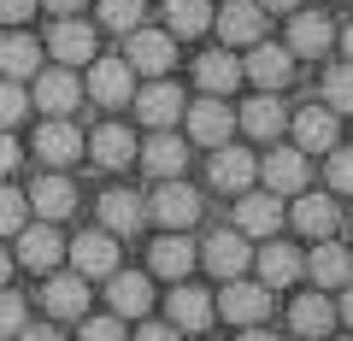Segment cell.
<instances>
[{
	"mask_svg": "<svg viewBox=\"0 0 353 341\" xmlns=\"http://www.w3.org/2000/svg\"><path fill=\"white\" fill-rule=\"evenodd\" d=\"M130 48H124V65H130V71H141V76H165V71H171V65H176V36H171V30H130Z\"/></svg>",
	"mask_w": 353,
	"mask_h": 341,
	"instance_id": "1",
	"label": "cell"
},
{
	"mask_svg": "<svg viewBox=\"0 0 353 341\" xmlns=\"http://www.w3.org/2000/svg\"><path fill=\"white\" fill-rule=\"evenodd\" d=\"M212 312H224L230 324H265V318H271V289H265V282H241V277H230L224 282V294H218L212 300Z\"/></svg>",
	"mask_w": 353,
	"mask_h": 341,
	"instance_id": "2",
	"label": "cell"
},
{
	"mask_svg": "<svg viewBox=\"0 0 353 341\" xmlns=\"http://www.w3.org/2000/svg\"><path fill=\"white\" fill-rule=\"evenodd\" d=\"M253 177H265L271 194H301L306 183H312V165H306L301 147H271L259 165H253Z\"/></svg>",
	"mask_w": 353,
	"mask_h": 341,
	"instance_id": "3",
	"label": "cell"
},
{
	"mask_svg": "<svg viewBox=\"0 0 353 341\" xmlns=\"http://www.w3.org/2000/svg\"><path fill=\"white\" fill-rule=\"evenodd\" d=\"M148 212L159 218L165 229H189L194 218H201V194H194V189H189L183 177H159V189H153Z\"/></svg>",
	"mask_w": 353,
	"mask_h": 341,
	"instance_id": "4",
	"label": "cell"
},
{
	"mask_svg": "<svg viewBox=\"0 0 353 341\" xmlns=\"http://www.w3.org/2000/svg\"><path fill=\"white\" fill-rule=\"evenodd\" d=\"M241 76H253V83H259L265 94H277L283 83L294 76V53H289V48H277V41H265V36H259V41H253V53L241 59Z\"/></svg>",
	"mask_w": 353,
	"mask_h": 341,
	"instance_id": "5",
	"label": "cell"
},
{
	"mask_svg": "<svg viewBox=\"0 0 353 341\" xmlns=\"http://www.w3.org/2000/svg\"><path fill=\"white\" fill-rule=\"evenodd\" d=\"M336 118L341 112H330V106H306V112H294L289 118V130H294V147H301V153H330V147H336V141H341V124H336Z\"/></svg>",
	"mask_w": 353,
	"mask_h": 341,
	"instance_id": "6",
	"label": "cell"
},
{
	"mask_svg": "<svg viewBox=\"0 0 353 341\" xmlns=\"http://www.w3.org/2000/svg\"><path fill=\"white\" fill-rule=\"evenodd\" d=\"M218 36H224V48H253V41L265 36V6L259 0H224V12L212 18Z\"/></svg>",
	"mask_w": 353,
	"mask_h": 341,
	"instance_id": "7",
	"label": "cell"
},
{
	"mask_svg": "<svg viewBox=\"0 0 353 341\" xmlns=\"http://www.w3.org/2000/svg\"><path fill=\"white\" fill-rule=\"evenodd\" d=\"M65 253H71L77 277H112V271H118V236H106V229H88V236H77Z\"/></svg>",
	"mask_w": 353,
	"mask_h": 341,
	"instance_id": "8",
	"label": "cell"
},
{
	"mask_svg": "<svg viewBox=\"0 0 353 341\" xmlns=\"http://www.w3.org/2000/svg\"><path fill=\"white\" fill-rule=\"evenodd\" d=\"M194 259H206V271H212V277H241V271L253 265V247H248V236H241V229H218L212 241H206V253H194Z\"/></svg>",
	"mask_w": 353,
	"mask_h": 341,
	"instance_id": "9",
	"label": "cell"
},
{
	"mask_svg": "<svg viewBox=\"0 0 353 341\" xmlns=\"http://www.w3.org/2000/svg\"><path fill=\"white\" fill-rule=\"evenodd\" d=\"M130 101H136V118H141V124H153V130H171L176 118H183V89L165 83V76H153L148 89L130 94Z\"/></svg>",
	"mask_w": 353,
	"mask_h": 341,
	"instance_id": "10",
	"label": "cell"
},
{
	"mask_svg": "<svg viewBox=\"0 0 353 341\" xmlns=\"http://www.w3.org/2000/svg\"><path fill=\"white\" fill-rule=\"evenodd\" d=\"M283 48H289L294 59H318V53L336 48V24H330L324 12H301V6H294V24H289V41H283Z\"/></svg>",
	"mask_w": 353,
	"mask_h": 341,
	"instance_id": "11",
	"label": "cell"
},
{
	"mask_svg": "<svg viewBox=\"0 0 353 341\" xmlns=\"http://www.w3.org/2000/svg\"><path fill=\"white\" fill-rule=\"evenodd\" d=\"M230 130H236V112L224 106V94H206V101L189 106V141L218 147V141H230Z\"/></svg>",
	"mask_w": 353,
	"mask_h": 341,
	"instance_id": "12",
	"label": "cell"
},
{
	"mask_svg": "<svg viewBox=\"0 0 353 341\" xmlns=\"http://www.w3.org/2000/svg\"><path fill=\"white\" fill-rule=\"evenodd\" d=\"M18 259L30 271H53L65 259V236L53 224H18Z\"/></svg>",
	"mask_w": 353,
	"mask_h": 341,
	"instance_id": "13",
	"label": "cell"
},
{
	"mask_svg": "<svg viewBox=\"0 0 353 341\" xmlns=\"http://www.w3.org/2000/svg\"><path fill=\"white\" fill-rule=\"evenodd\" d=\"M88 94L101 106H124L130 94H136V71H130L124 59H94L88 65Z\"/></svg>",
	"mask_w": 353,
	"mask_h": 341,
	"instance_id": "14",
	"label": "cell"
},
{
	"mask_svg": "<svg viewBox=\"0 0 353 341\" xmlns=\"http://www.w3.org/2000/svg\"><path fill=\"white\" fill-rule=\"evenodd\" d=\"M301 271L318 282V289H347L353 259H347V247H341V241H330V236H324V241H318V247L301 259Z\"/></svg>",
	"mask_w": 353,
	"mask_h": 341,
	"instance_id": "15",
	"label": "cell"
},
{
	"mask_svg": "<svg viewBox=\"0 0 353 341\" xmlns=\"http://www.w3.org/2000/svg\"><path fill=\"white\" fill-rule=\"evenodd\" d=\"M236 229H241V236H277V229H283V200H277V194H248V189H241V200H236Z\"/></svg>",
	"mask_w": 353,
	"mask_h": 341,
	"instance_id": "16",
	"label": "cell"
},
{
	"mask_svg": "<svg viewBox=\"0 0 353 341\" xmlns=\"http://www.w3.org/2000/svg\"><path fill=\"white\" fill-rule=\"evenodd\" d=\"M212 294L206 289H189V282H176L171 289V329H183V335H201V329H212Z\"/></svg>",
	"mask_w": 353,
	"mask_h": 341,
	"instance_id": "17",
	"label": "cell"
},
{
	"mask_svg": "<svg viewBox=\"0 0 353 341\" xmlns=\"http://www.w3.org/2000/svg\"><path fill=\"white\" fill-rule=\"evenodd\" d=\"M36 159H48L53 171L71 165V159H83V130L65 124V118H48V124L36 130Z\"/></svg>",
	"mask_w": 353,
	"mask_h": 341,
	"instance_id": "18",
	"label": "cell"
},
{
	"mask_svg": "<svg viewBox=\"0 0 353 341\" xmlns=\"http://www.w3.org/2000/svg\"><path fill=\"white\" fill-rule=\"evenodd\" d=\"M101 224H106V236H136L148 224V200L130 194V189H106L101 194Z\"/></svg>",
	"mask_w": 353,
	"mask_h": 341,
	"instance_id": "19",
	"label": "cell"
},
{
	"mask_svg": "<svg viewBox=\"0 0 353 341\" xmlns=\"http://www.w3.org/2000/svg\"><path fill=\"white\" fill-rule=\"evenodd\" d=\"M294 229H301L306 241H324V236H336V229H341L336 194H306V189H301V200H294Z\"/></svg>",
	"mask_w": 353,
	"mask_h": 341,
	"instance_id": "20",
	"label": "cell"
},
{
	"mask_svg": "<svg viewBox=\"0 0 353 341\" xmlns=\"http://www.w3.org/2000/svg\"><path fill=\"white\" fill-rule=\"evenodd\" d=\"M336 306L324 300V294H301V300L289 306V329L294 335H306V341H324V335H336Z\"/></svg>",
	"mask_w": 353,
	"mask_h": 341,
	"instance_id": "21",
	"label": "cell"
},
{
	"mask_svg": "<svg viewBox=\"0 0 353 341\" xmlns=\"http://www.w3.org/2000/svg\"><path fill=\"white\" fill-rule=\"evenodd\" d=\"M77 101H83V83L71 71H36V106L48 118H65Z\"/></svg>",
	"mask_w": 353,
	"mask_h": 341,
	"instance_id": "22",
	"label": "cell"
},
{
	"mask_svg": "<svg viewBox=\"0 0 353 341\" xmlns=\"http://www.w3.org/2000/svg\"><path fill=\"white\" fill-rule=\"evenodd\" d=\"M253 153L248 147H230V141H218V153H212V183L224 194H241V189H253Z\"/></svg>",
	"mask_w": 353,
	"mask_h": 341,
	"instance_id": "23",
	"label": "cell"
},
{
	"mask_svg": "<svg viewBox=\"0 0 353 341\" xmlns=\"http://www.w3.org/2000/svg\"><path fill=\"white\" fill-rule=\"evenodd\" d=\"M112 318H148L153 306V282L141 277V271H112Z\"/></svg>",
	"mask_w": 353,
	"mask_h": 341,
	"instance_id": "24",
	"label": "cell"
},
{
	"mask_svg": "<svg viewBox=\"0 0 353 341\" xmlns=\"http://www.w3.org/2000/svg\"><path fill=\"white\" fill-rule=\"evenodd\" d=\"M194 271V247L183 241V229H165L159 241H153V277H165V282H183Z\"/></svg>",
	"mask_w": 353,
	"mask_h": 341,
	"instance_id": "25",
	"label": "cell"
},
{
	"mask_svg": "<svg viewBox=\"0 0 353 341\" xmlns=\"http://www.w3.org/2000/svg\"><path fill=\"white\" fill-rule=\"evenodd\" d=\"M48 48H53V59H59V65H83V59H94V30L77 24V12H71V18H59V24H53Z\"/></svg>",
	"mask_w": 353,
	"mask_h": 341,
	"instance_id": "26",
	"label": "cell"
},
{
	"mask_svg": "<svg viewBox=\"0 0 353 341\" xmlns=\"http://www.w3.org/2000/svg\"><path fill=\"white\" fill-rule=\"evenodd\" d=\"M88 153H94V165H106V171H124V165L136 159V136H130L124 124H101L88 136Z\"/></svg>",
	"mask_w": 353,
	"mask_h": 341,
	"instance_id": "27",
	"label": "cell"
},
{
	"mask_svg": "<svg viewBox=\"0 0 353 341\" xmlns=\"http://www.w3.org/2000/svg\"><path fill=\"white\" fill-rule=\"evenodd\" d=\"M194 76H201V89L206 94H230L241 83V59L230 48H212V53H201V59H194Z\"/></svg>",
	"mask_w": 353,
	"mask_h": 341,
	"instance_id": "28",
	"label": "cell"
},
{
	"mask_svg": "<svg viewBox=\"0 0 353 341\" xmlns=\"http://www.w3.org/2000/svg\"><path fill=\"white\" fill-rule=\"evenodd\" d=\"M41 300H48L53 318H83L88 312V277H48V289H41Z\"/></svg>",
	"mask_w": 353,
	"mask_h": 341,
	"instance_id": "29",
	"label": "cell"
},
{
	"mask_svg": "<svg viewBox=\"0 0 353 341\" xmlns=\"http://www.w3.org/2000/svg\"><path fill=\"white\" fill-rule=\"evenodd\" d=\"M259 277H265V289H289V282L301 277V253H294L289 241H271V236H265V247H259Z\"/></svg>",
	"mask_w": 353,
	"mask_h": 341,
	"instance_id": "30",
	"label": "cell"
},
{
	"mask_svg": "<svg viewBox=\"0 0 353 341\" xmlns=\"http://www.w3.org/2000/svg\"><path fill=\"white\" fill-rule=\"evenodd\" d=\"M141 165H148L153 177H183V165H189V147H183L171 130H153V141L141 147Z\"/></svg>",
	"mask_w": 353,
	"mask_h": 341,
	"instance_id": "31",
	"label": "cell"
},
{
	"mask_svg": "<svg viewBox=\"0 0 353 341\" xmlns=\"http://www.w3.org/2000/svg\"><path fill=\"white\" fill-rule=\"evenodd\" d=\"M241 130H248L253 141H277L283 130H289V112H283V101L259 94V101H248V112H241Z\"/></svg>",
	"mask_w": 353,
	"mask_h": 341,
	"instance_id": "32",
	"label": "cell"
},
{
	"mask_svg": "<svg viewBox=\"0 0 353 341\" xmlns=\"http://www.w3.org/2000/svg\"><path fill=\"white\" fill-rule=\"evenodd\" d=\"M24 200H30V206H36V212H41V218L53 224V218H65V212L77 206V189H71V183L59 177V171H53V177H41L36 189H24Z\"/></svg>",
	"mask_w": 353,
	"mask_h": 341,
	"instance_id": "33",
	"label": "cell"
},
{
	"mask_svg": "<svg viewBox=\"0 0 353 341\" xmlns=\"http://www.w3.org/2000/svg\"><path fill=\"white\" fill-rule=\"evenodd\" d=\"M36 59H41V48H36V36H24V30H12V36H0V76H36Z\"/></svg>",
	"mask_w": 353,
	"mask_h": 341,
	"instance_id": "34",
	"label": "cell"
},
{
	"mask_svg": "<svg viewBox=\"0 0 353 341\" xmlns=\"http://www.w3.org/2000/svg\"><path fill=\"white\" fill-rule=\"evenodd\" d=\"M165 30L171 36H201V30H212V0H165Z\"/></svg>",
	"mask_w": 353,
	"mask_h": 341,
	"instance_id": "35",
	"label": "cell"
},
{
	"mask_svg": "<svg viewBox=\"0 0 353 341\" xmlns=\"http://www.w3.org/2000/svg\"><path fill=\"white\" fill-rule=\"evenodd\" d=\"M141 12H148V0H101V24L118 30V36H130L141 24Z\"/></svg>",
	"mask_w": 353,
	"mask_h": 341,
	"instance_id": "36",
	"label": "cell"
},
{
	"mask_svg": "<svg viewBox=\"0 0 353 341\" xmlns=\"http://www.w3.org/2000/svg\"><path fill=\"white\" fill-rule=\"evenodd\" d=\"M324 106H330V112H347V106H353V76H347V59H336V65L324 71Z\"/></svg>",
	"mask_w": 353,
	"mask_h": 341,
	"instance_id": "37",
	"label": "cell"
},
{
	"mask_svg": "<svg viewBox=\"0 0 353 341\" xmlns=\"http://www.w3.org/2000/svg\"><path fill=\"white\" fill-rule=\"evenodd\" d=\"M24 112H30V94H24V83H18V76H0V130H12Z\"/></svg>",
	"mask_w": 353,
	"mask_h": 341,
	"instance_id": "38",
	"label": "cell"
},
{
	"mask_svg": "<svg viewBox=\"0 0 353 341\" xmlns=\"http://www.w3.org/2000/svg\"><path fill=\"white\" fill-rule=\"evenodd\" d=\"M30 218L24 189H0V236H18V224Z\"/></svg>",
	"mask_w": 353,
	"mask_h": 341,
	"instance_id": "39",
	"label": "cell"
},
{
	"mask_svg": "<svg viewBox=\"0 0 353 341\" xmlns=\"http://www.w3.org/2000/svg\"><path fill=\"white\" fill-rule=\"evenodd\" d=\"M324 177H330V194H347V183H353V159H347V147H330V165H324Z\"/></svg>",
	"mask_w": 353,
	"mask_h": 341,
	"instance_id": "40",
	"label": "cell"
},
{
	"mask_svg": "<svg viewBox=\"0 0 353 341\" xmlns=\"http://www.w3.org/2000/svg\"><path fill=\"white\" fill-rule=\"evenodd\" d=\"M18 329H24V294L0 282V335H18Z\"/></svg>",
	"mask_w": 353,
	"mask_h": 341,
	"instance_id": "41",
	"label": "cell"
},
{
	"mask_svg": "<svg viewBox=\"0 0 353 341\" xmlns=\"http://www.w3.org/2000/svg\"><path fill=\"white\" fill-rule=\"evenodd\" d=\"M83 341H130L124 318H83Z\"/></svg>",
	"mask_w": 353,
	"mask_h": 341,
	"instance_id": "42",
	"label": "cell"
},
{
	"mask_svg": "<svg viewBox=\"0 0 353 341\" xmlns=\"http://www.w3.org/2000/svg\"><path fill=\"white\" fill-rule=\"evenodd\" d=\"M36 12V0H0V24H24Z\"/></svg>",
	"mask_w": 353,
	"mask_h": 341,
	"instance_id": "43",
	"label": "cell"
},
{
	"mask_svg": "<svg viewBox=\"0 0 353 341\" xmlns=\"http://www.w3.org/2000/svg\"><path fill=\"white\" fill-rule=\"evenodd\" d=\"M130 341H183V329H171V324H141Z\"/></svg>",
	"mask_w": 353,
	"mask_h": 341,
	"instance_id": "44",
	"label": "cell"
},
{
	"mask_svg": "<svg viewBox=\"0 0 353 341\" xmlns=\"http://www.w3.org/2000/svg\"><path fill=\"white\" fill-rule=\"evenodd\" d=\"M12 165H18V141L6 136V130H0V177H6V171H12Z\"/></svg>",
	"mask_w": 353,
	"mask_h": 341,
	"instance_id": "45",
	"label": "cell"
},
{
	"mask_svg": "<svg viewBox=\"0 0 353 341\" xmlns=\"http://www.w3.org/2000/svg\"><path fill=\"white\" fill-rule=\"evenodd\" d=\"M18 341H65V335H59V329H48V324H36V329L24 324V329H18Z\"/></svg>",
	"mask_w": 353,
	"mask_h": 341,
	"instance_id": "46",
	"label": "cell"
},
{
	"mask_svg": "<svg viewBox=\"0 0 353 341\" xmlns=\"http://www.w3.org/2000/svg\"><path fill=\"white\" fill-rule=\"evenodd\" d=\"M36 6H48V12H59V18H71L77 6H83V0H36Z\"/></svg>",
	"mask_w": 353,
	"mask_h": 341,
	"instance_id": "47",
	"label": "cell"
},
{
	"mask_svg": "<svg viewBox=\"0 0 353 341\" xmlns=\"http://www.w3.org/2000/svg\"><path fill=\"white\" fill-rule=\"evenodd\" d=\"M265 12H294V6H301V0H259Z\"/></svg>",
	"mask_w": 353,
	"mask_h": 341,
	"instance_id": "48",
	"label": "cell"
},
{
	"mask_svg": "<svg viewBox=\"0 0 353 341\" xmlns=\"http://www.w3.org/2000/svg\"><path fill=\"white\" fill-rule=\"evenodd\" d=\"M236 341H277L271 329H259V324H248V335H236Z\"/></svg>",
	"mask_w": 353,
	"mask_h": 341,
	"instance_id": "49",
	"label": "cell"
},
{
	"mask_svg": "<svg viewBox=\"0 0 353 341\" xmlns=\"http://www.w3.org/2000/svg\"><path fill=\"white\" fill-rule=\"evenodd\" d=\"M6 277H12V259H6V253H0V282H6Z\"/></svg>",
	"mask_w": 353,
	"mask_h": 341,
	"instance_id": "50",
	"label": "cell"
}]
</instances>
